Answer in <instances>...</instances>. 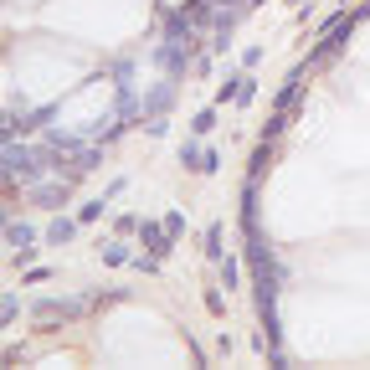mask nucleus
I'll list each match as a JSON object with an SVG mask.
<instances>
[{"label":"nucleus","mask_w":370,"mask_h":370,"mask_svg":"<svg viewBox=\"0 0 370 370\" xmlns=\"http://www.w3.org/2000/svg\"><path fill=\"white\" fill-rule=\"evenodd\" d=\"M6 236L16 242V252H31V247H36V232H31V227H21V221H10Z\"/></svg>","instance_id":"7"},{"label":"nucleus","mask_w":370,"mask_h":370,"mask_svg":"<svg viewBox=\"0 0 370 370\" xmlns=\"http://www.w3.org/2000/svg\"><path fill=\"white\" fill-rule=\"evenodd\" d=\"M16 314H21V303H16V298H0V324H10Z\"/></svg>","instance_id":"16"},{"label":"nucleus","mask_w":370,"mask_h":370,"mask_svg":"<svg viewBox=\"0 0 370 370\" xmlns=\"http://www.w3.org/2000/svg\"><path fill=\"white\" fill-rule=\"evenodd\" d=\"M206 257H216V262L227 257V232H221V227H211V232H206Z\"/></svg>","instance_id":"10"},{"label":"nucleus","mask_w":370,"mask_h":370,"mask_svg":"<svg viewBox=\"0 0 370 370\" xmlns=\"http://www.w3.org/2000/svg\"><path fill=\"white\" fill-rule=\"evenodd\" d=\"M51 113H57V108H31L26 118H16V129H21V134H26V129H47V124H51Z\"/></svg>","instance_id":"9"},{"label":"nucleus","mask_w":370,"mask_h":370,"mask_svg":"<svg viewBox=\"0 0 370 370\" xmlns=\"http://www.w3.org/2000/svg\"><path fill=\"white\" fill-rule=\"evenodd\" d=\"M247 262H252V288H257V319L268 329V345L278 350V262L257 232V216L247 221Z\"/></svg>","instance_id":"1"},{"label":"nucleus","mask_w":370,"mask_h":370,"mask_svg":"<svg viewBox=\"0 0 370 370\" xmlns=\"http://www.w3.org/2000/svg\"><path fill=\"white\" fill-rule=\"evenodd\" d=\"M72 314H83V298H67V303H36V319H72Z\"/></svg>","instance_id":"6"},{"label":"nucleus","mask_w":370,"mask_h":370,"mask_svg":"<svg viewBox=\"0 0 370 370\" xmlns=\"http://www.w3.org/2000/svg\"><path fill=\"white\" fill-rule=\"evenodd\" d=\"M211 129H216V108H201L191 118V134H211Z\"/></svg>","instance_id":"12"},{"label":"nucleus","mask_w":370,"mask_h":370,"mask_svg":"<svg viewBox=\"0 0 370 370\" xmlns=\"http://www.w3.org/2000/svg\"><path fill=\"white\" fill-rule=\"evenodd\" d=\"M31 201L62 206V201H67V180H36V185H31Z\"/></svg>","instance_id":"5"},{"label":"nucleus","mask_w":370,"mask_h":370,"mask_svg":"<svg viewBox=\"0 0 370 370\" xmlns=\"http://www.w3.org/2000/svg\"><path fill=\"white\" fill-rule=\"evenodd\" d=\"M221 278H227V288H242V262H236V257H221Z\"/></svg>","instance_id":"13"},{"label":"nucleus","mask_w":370,"mask_h":370,"mask_svg":"<svg viewBox=\"0 0 370 370\" xmlns=\"http://www.w3.org/2000/svg\"><path fill=\"white\" fill-rule=\"evenodd\" d=\"M103 262H108V268H118V262H129V252H124V247H118V242H113V247L103 242Z\"/></svg>","instance_id":"14"},{"label":"nucleus","mask_w":370,"mask_h":370,"mask_svg":"<svg viewBox=\"0 0 370 370\" xmlns=\"http://www.w3.org/2000/svg\"><path fill=\"white\" fill-rule=\"evenodd\" d=\"M180 165L195 170V175H211V170L221 165V154H216V150H201L195 139H185V144H180Z\"/></svg>","instance_id":"3"},{"label":"nucleus","mask_w":370,"mask_h":370,"mask_svg":"<svg viewBox=\"0 0 370 370\" xmlns=\"http://www.w3.org/2000/svg\"><path fill=\"white\" fill-rule=\"evenodd\" d=\"M103 201H108V195H98V201H83V221H98V216H103Z\"/></svg>","instance_id":"15"},{"label":"nucleus","mask_w":370,"mask_h":370,"mask_svg":"<svg viewBox=\"0 0 370 370\" xmlns=\"http://www.w3.org/2000/svg\"><path fill=\"white\" fill-rule=\"evenodd\" d=\"M51 150H31V144H6L0 150V165H6V175H26V180H36L42 170L51 165L47 160Z\"/></svg>","instance_id":"2"},{"label":"nucleus","mask_w":370,"mask_h":370,"mask_svg":"<svg viewBox=\"0 0 370 370\" xmlns=\"http://www.w3.org/2000/svg\"><path fill=\"white\" fill-rule=\"evenodd\" d=\"M72 236H77V227H72V221H51V227H47V242H57V247H67Z\"/></svg>","instance_id":"11"},{"label":"nucleus","mask_w":370,"mask_h":370,"mask_svg":"<svg viewBox=\"0 0 370 370\" xmlns=\"http://www.w3.org/2000/svg\"><path fill=\"white\" fill-rule=\"evenodd\" d=\"M139 236H144V252H154V257L170 252V227L165 221H139Z\"/></svg>","instance_id":"4"},{"label":"nucleus","mask_w":370,"mask_h":370,"mask_svg":"<svg viewBox=\"0 0 370 370\" xmlns=\"http://www.w3.org/2000/svg\"><path fill=\"white\" fill-rule=\"evenodd\" d=\"M170 98H175V88H170V83H165L160 92H154V98H144V113H150V118H160V113L170 108Z\"/></svg>","instance_id":"8"}]
</instances>
